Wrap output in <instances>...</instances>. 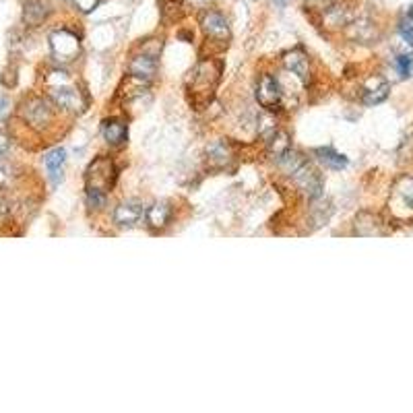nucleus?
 <instances>
[{
	"mask_svg": "<svg viewBox=\"0 0 413 413\" xmlns=\"http://www.w3.org/2000/svg\"><path fill=\"white\" fill-rule=\"evenodd\" d=\"M219 73H222V67L217 62H201L192 73H190V93L194 97V102H198L201 95H205V102L209 100V95L213 93L217 81H219Z\"/></svg>",
	"mask_w": 413,
	"mask_h": 413,
	"instance_id": "nucleus-3",
	"label": "nucleus"
},
{
	"mask_svg": "<svg viewBox=\"0 0 413 413\" xmlns=\"http://www.w3.org/2000/svg\"><path fill=\"white\" fill-rule=\"evenodd\" d=\"M229 151L224 143H213L211 147H209V159L211 161H215L219 168H226V163L229 161Z\"/></svg>",
	"mask_w": 413,
	"mask_h": 413,
	"instance_id": "nucleus-22",
	"label": "nucleus"
},
{
	"mask_svg": "<svg viewBox=\"0 0 413 413\" xmlns=\"http://www.w3.org/2000/svg\"><path fill=\"white\" fill-rule=\"evenodd\" d=\"M285 67L300 79L302 83H310V67H308V58L302 50H292L290 54H285Z\"/></svg>",
	"mask_w": 413,
	"mask_h": 413,
	"instance_id": "nucleus-14",
	"label": "nucleus"
},
{
	"mask_svg": "<svg viewBox=\"0 0 413 413\" xmlns=\"http://www.w3.org/2000/svg\"><path fill=\"white\" fill-rule=\"evenodd\" d=\"M102 133H104V139L114 145V147H120L126 143L128 139V130H126V124L118 118H110V120H104L102 124Z\"/></svg>",
	"mask_w": 413,
	"mask_h": 413,
	"instance_id": "nucleus-12",
	"label": "nucleus"
},
{
	"mask_svg": "<svg viewBox=\"0 0 413 413\" xmlns=\"http://www.w3.org/2000/svg\"><path fill=\"white\" fill-rule=\"evenodd\" d=\"M23 118H25L27 124L34 126V128H46V126L52 122L54 112H52V108H50L48 102H43V100H39V97H34V100H29V102L25 104V108H23Z\"/></svg>",
	"mask_w": 413,
	"mask_h": 413,
	"instance_id": "nucleus-8",
	"label": "nucleus"
},
{
	"mask_svg": "<svg viewBox=\"0 0 413 413\" xmlns=\"http://www.w3.org/2000/svg\"><path fill=\"white\" fill-rule=\"evenodd\" d=\"M159 11L165 23H174L182 17V0H159Z\"/></svg>",
	"mask_w": 413,
	"mask_h": 413,
	"instance_id": "nucleus-19",
	"label": "nucleus"
},
{
	"mask_svg": "<svg viewBox=\"0 0 413 413\" xmlns=\"http://www.w3.org/2000/svg\"><path fill=\"white\" fill-rule=\"evenodd\" d=\"M50 48L58 62H71L81 52V41L76 38V34L69 29H56L50 36Z\"/></svg>",
	"mask_w": 413,
	"mask_h": 413,
	"instance_id": "nucleus-4",
	"label": "nucleus"
},
{
	"mask_svg": "<svg viewBox=\"0 0 413 413\" xmlns=\"http://www.w3.org/2000/svg\"><path fill=\"white\" fill-rule=\"evenodd\" d=\"M155 56H157V52H147V50H143L141 54H137V56L130 60V67H128L130 76H133V79H139V81H143V83L151 81V79L155 76V71H157Z\"/></svg>",
	"mask_w": 413,
	"mask_h": 413,
	"instance_id": "nucleus-9",
	"label": "nucleus"
},
{
	"mask_svg": "<svg viewBox=\"0 0 413 413\" xmlns=\"http://www.w3.org/2000/svg\"><path fill=\"white\" fill-rule=\"evenodd\" d=\"M351 17H353V13H351V8H347L345 4L343 6H333V8H329V13H327V21H329V25H347L349 21H351Z\"/></svg>",
	"mask_w": 413,
	"mask_h": 413,
	"instance_id": "nucleus-20",
	"label": "nucleus"
},
{
	"mask_svg": "<svg viewBox=\"0 0 413 413\" xmlns=\"http://www.w3.org/2000/svg\"><path fill=\"white\" fill-rule=\"evenodd\" d=\"M399 34L413 48V6L409 8V13H407V19H403L399 23Z\"/></svg>",
	"mask_w": 413,
	"mask_h": 413,
	"instance_id": "nucleus-23",
	"label": "nucleus"
},
{
	"mask_svg": "<svg viewBox=\"0 0 413 413\" xmlns=\"http://www.w3.org/2000/svg\"><path fill=\"white\" fill-rule=\"evenodd\" d=\"M116 168L110 157H97L87 168L85 176V190H87V205L91 209H102L106 205L108 190L114 187Z\"/></svg>",
	"mask_w": 413,
	"mask_h": 413,
	"instance_id": "nucleus-1",
	"label": "nucleus"
},
{
	"mask_svg": "<svg viewBox=\"0 0 413 413\" xmlns=\"http://www.w3.org/2000/svg\"><path fill=\"white\" fill-rule=\"evenodd\" d=\"M314 155H316V159H318L323 165H327V168H331V170H343V168H347V163H349L347 157L337 153L333 147H318V149H314Z\"/></svg>",
	"mask_w": 413,
	"mask_h": 413,
	"instance_id": "nucleus-18",
	"label": "nucleus"
},
{
	"mask_svg": "<svg viewBox=\"0 0 413 413\" xmlns=\"http://www.w3.org/2000/svg\"><path fill=\"white\" fill-rule=\"evenodd\" d=\"M201 27H203L205 36L209 39H213V41L226 43L227 39H229V25H227V19L219 13V11H213V8L205 11V13L201 15Z\"/></svg>",
	"mask_w": 413,
	"mask_h": 413,
	"instance_id": "nucleus-6",
	"label": "nucleus"
},
{
	"mask_svg": "<svg viewBox=\"0 0 413 413\" xmlns=\"http://www.w3.org/2000/svg\"><path fill=\"white\" fill-rule=\"evenodd\" d=\"M308 2H312V4H329L331 0H308Z\"/></svg>",
	"mask_w": 413,
	"mask_h": 413,
	"instance_id": "nucleus-28",
	"label": "nucleus"
},
{
	"mask_svg": "<svg viewBox=\"0 0 413 413\" xmlns=\"http://www.w3.org/2000/svg\"><path fill=\"white\" fill-rule=\"evenodd\" d=\"M388 91H391V85L384 81V79H372L366 87H364V104L366 106H376L380 102H384L388 97Z\"/></svg>",
	"mask_w": 413,
	"mask_h": 413,
	"instance_id": "nucleus-13",
	"label": "nucleus"
},
{
	"mask_svg": "<svg viewBox=\"0 0 413 413\" xmlns=\"http://www.w3.org/2000/svg\"><path fill=\"white\" fill-rule=\"evenodd\" d=\"M65 161H67V153L65 149H52L50 153H46L43 157V163H46V170L50 174V180L54 184H58L62 180V168H65Z\"/></svg>",
	"mask_w": 413,
	"mask_h": 413,
	"instance_id": "nucleus-15",
	"label": "nucleus"
},
{
	"mask_svg": "<svg viewBox=\"0 0 413 413\" xmlns=\"http://www.w3.org/2000/svg\"><path fill=\"white\" fill-rule=\"evenodd\" d=\"M393 209L399 213H413V178L405 176L397 182L393 192Z\"/></svg>",
	"mask_w": 413,
	"mask_h": 413,
	"instance_id": "nucleus-11",
	"label": "nucleus"
},
{
	"mask_svg": "<svg viewBox=\"0 0 413 413\" xmlns=\"http://www.w3.org/2000/svg\"><path fill=\"white\" fill-rule=\"evenodd\" d=\"M257 100H259V104L263 108H266V110H277L281 106L283 91H281V85H279V81L275 76H261L259 87H257Z\"/></svg>",
	"mask_w": 413,
	"mask_h": 413,
	"instance_id": "nucleus-7",
	"label": "nucleus"
},
{
	"mask_svg": "<svg viewBox=\"0 0 413 413\" xmlns=\"http://www.w3.org/2000/svg\"><path fill=\"white\" fill-rule=\"evenodd\" d=\"M50 8L43 0H27L23 8V19L29 27H38L39 23L48 17Z\"/></svg>",
	"mask_w": 413,
	"mask_h": 413,
	"instance_id": "nucleus-16",
	"label": "nucleus"
},
{
	"mask_svg": "<svg viewBox=\"0 0 413 413\" xmlns=\"http://www.w3.org/2000/svg\"><path fill=\"white\" fill-rule=\"evenodd\" d=\"M73 2L76 4V8L83 11V13H91L100 4V0H73Z\"/></svg>",
	"mask_w": 413,
	"mask_h": 413,
	"instance_id": "nucleus-25",
	"label": "nucleus"
},
{
	"mask_svg": "<svg viewBox=\"0 0 413 413\" xmlns=\"http://www.w3.org/2000/svg\"><path fill=\"white\" fill-rule=\"evenodd\" d=\"M277 2H283V0H277Z\"/></svg>",
	"mask_w": 413,
	"mask_h": 413,
	"instance_id": "nucleus-29",
	"label": "nucleus"
},
{
	"mask_svg": "<svg viewBox=\"0 0 413 413\" xmlns=\"http://www.w3.org/2000/svg\"><path fill=\"white\" fill-rule=\"evenodd\" d=\"M6 147H8V141H6V137H4V135L0 133V155H2L4 151H6Z\"/></svg>",
	"mask_w": 413,
	"mask_h": 413,
	"instance_id": "nucleus-27",
	"label": "nucleus"
},
{
	"mask_svg": "<svg viewBox=\"0 0 413 413\" xmlns=\"http://www.w3.org/2000/svg\"><path fill=\"white\" fill-rule=\"evenodd\" d=\"M395 67H397L399 75L409 76L412 75V69H413L412 56H407V54H401V56H397V60H395Z\"/></svg>",
	"mask_w": 413,
	"mask_h": 413,
	"instance_id": "nucleus-24",
	"label": "nucleus"
},
{
	"mask_svg": "<svg viewBox=\"0 0 413 413\" xmlns=\"http://www.w3.org/2000/svg\"><path fill=\"white\" fill-rule=\"evenodd\" d=\"M269 149H271V155H275L277 159L285 153V151H290V137L285 135V133H273V139L269 141Z\"/></svg>",
	"mask_w": 413,
	"mask_h": 413,
	"instance_id": "nucleus-21",
	"label": "nucleus"
},
{
	"mask_svg": "<svg viewBox=\"0 0 413 413\" xmlns=\"http://www.w3.org/2000/svg\"><path fill=\"white\" fill-rule=\"evenodd\" d=\"M145 217H147V224L153 229H161V227L168 226L170 219H172V207L168 203H155L153 207H149Z\"/></svg>",
	"mask_w": 413,
	"mask_h": 413,
	"instance_id": "nucleus-17",
	"label": "nucleus"
},
{
	"mask_svg": "<svg viewBox=\"0 0 413 413\" xmlns=\"http://www.w3.org/2000/svg\"><path fill=\"white\" fill-rule=\"evenodd\" d=\"M145 215V209L141 203L137 201H126V203H120L114 211V224L120 227H133L137 226Z\"/></svg>",
	"mask_w": 413,
	"mask_h": 413,
	"instance_id": "nucleus-10",
	"label": "nucleus"
},
{
	"mask_svg": "<svg viewBox=\"0 0 413 413\" xmlns=\"http://www.w3.org/2000/svg\"><path fill=\"white\" fill-rule=\"evenodd\" d=\"M48 93L58 108H65V110H71V112H83L85 110V97L71 83L67 73H52Z\"/></svg>",
	"mask_w": 413,
	"mask_h": 413,
	"instance_id": "nucleus-2",
	"label": "nucleus"
},
{
	"mask_svg": "<svg viewBox=\"0 0 413 413\" xmlns=\"http://www.w3.org/2000/svg\"><path fill=\"white\" fill-rule=\"evenodd\" d=\"M294 178V182L310 196V198H318L323 194V178L320 174L304 159L300 165L290 174Z\"/></svg>",
	"mask_w": 413,
	"mask_h": 413,
	"instance_id": "nucleus-5",
	"label": "nucleus"
},
{
	"mask_svg": "<svg viewBox=\"0 0 413 413\" xmlns=\"http://www.w3.org/2000/svg\"><path fill=\"white\" fill-rule=\"evenodd\" d=\"M8 114V100L0 97V120H4V116Z\"/></svg>",
	"mask_w": 413,
	"mask_h": 413,
	"instance_id": "nucleus-26",
	"label": "nucleus"
}]
</instances>
